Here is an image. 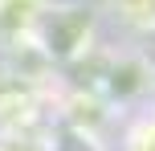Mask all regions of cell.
Masks as SVG:
<instances>
[{
	"mask_svg": "<svg viewBox=\"0 0 155 151\" xmlns=\"http://www.w3.org/2000/svg\"><path fill=\"white\" fill-rule=\"evenodd\" d=\"M0 151H53V143L37 135H0Z\"/></svg>",
	"mask_w": 155,
	"mask_h": 151,
	"instance_id": "cell-4",
	"label": "cell"
},
{
	"mask_svg": "<svg viewBox=\"0 0 155 151\" xmlns=\"http://www.w3.org/2000/svg\"><path fill=\"white\" fill-rule=\"evenodd\" d=\"M102 25L118 29L123 37H155V0H98Z\"/></svg>",
	"mask_w": 155,
	"mask_h": 151,
	"instance_id": "cell-2",
	"label": "cell"
},
{
	"mask_svg": "<svg viewBox=\"0 0 155 151\" xmlns=\"http://www.w3.org/2000/svg\"><path fill=\"white\" fill-rule=\"evenodd\" d=\"M33 49L53 70H74L102 45L98 0H45L41 21L33 29Z\"/></svg>",
	"mask_w": 155,
	"mask_h": 151,
	"instance_id": "cell-1",
	"label": "cell"
},
{
	"mask_svg": "<svg viewBox=\"0 0 155 151\" xmlns=\"http://www.w3.org/2000/svg\"><path fill=\"white\" fill-rule=\"evenodd\" d=\"M45 0H0V49L29 45Z\"/></svg>",
	"mask_w": 155,
	"mask_h": 151,
	"instance_id": "cell-3",
	"label": "cell"
}]
</instances>
